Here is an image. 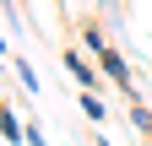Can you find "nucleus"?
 Returning <instances> with one entry per match:
<instances>
[{
    "label": "nucleus",
    "mask_w": 152,
    "mask_h": 146,
    "mask_svg": "<svg viewBox=\"0 0 152 146\" xmlns=\"http://www.w3.org/2000/svg\"><path fill=\"white\" fill-rule=\"evenodd\" d=\"M0 6H6V22H11L16 33H22V16H16V0H0Z\"/></svg>",
    "instance_id": "8"
},
{
    "label": "nucleus",
    "mask_w": 152,
    "mask_h": 146,
    "mask_svg": "<svg viewBox=\"0 0 152 146\" xmlns=\"http://www.w3.org/2000/svg\"><path fill=\"white\" fill-rule=\"evenodd\" d=\"M60 60H65V70L76 76V87H82V92H98V70L87 65V54H76V49H65Z\"/></svg>",
    "instance_id": "2"
},
{
    "label": "nucleus",
    "mask_w": 152,
    "mask_h": 146,
    "mask_svg": "<svg viewBox=\"0 0 152 146\" xmlns=\"http://www.w3.org/2000/svg\"><path fill=\"white\" fill-rule=\"evenodd\" d=\"M92 146H114V141H92Z\"/></svg>",
    "instance_id": "10"
},
{
    "label": "nucleus",
    "mask_w": 152,
    "mask_h": 146,
    "mask_svg": "<svg viewBox=\"0 0 152 146\" xmlns=\"http://www.w3.org/2000/svg\"><path fill=\"white\" fill-rule=\"evenodd\" d=\"M27 146H49V141H44V130H38L33 119H27Z\"/></svg>",
    "instance_id": "9"
},
{
    "label": "nucleus",
    "mask_w": 152,
    "mask_h": 146,
    "mask_svg": "<svg viewBox=\"0 0 152 146\" xmlns=\"http://www.w3.org/2000/svg\"><path fill=\"white\" fill-rule=\"evenodd\" d=\"M130 124H136V130H141V135H152V108H147L141 98H136V103H130Z\"/></svg>",
    "instance_id": "6"
},
{
    "label": "nucleus",
    "mask_w": 152,
    "mask_h": 146,
    "mask_svg": "<svg viewBox=\"0 0 152 146\" xmlns=\"http://www.w3.org/2000/svg\"><path fill=\"white\" fill-rule=\"evenodd\" d=\"M98 70H103L114 87H125V92L136 98V76H130V60H125L120 49H103V54H98Z\"/></svg>",
    "instance_id": "1"
},
{
    "label": "nucleus",
    "mask_w": 152,
    "mask_h": 146,
    "mask_svg": "<svg viewBox=\"0 0 152 146\" xmlns=\"http://www.w3.org/2000/svg\"><path fill=\"white\" fill-rule=\"evenodd\" d=\"M0 135H6V146H27V124L11 114V103H0Z\"/></svg>",
    "instance_id": "3"
},
{
    "label": "nucleus",
    "mask_w": 152,
    "mask_h": 146,
    "mask_svg": "<svg viewBox=\"0 0 152 146\" xmlns=\"http://www.w3.org/2000/svg\"><path fill=\"white\" fill-rule=\"evenodd\" d=\"M76 103H82V114H87L92 124H98V119L109 114V108H103V98H98V92H82V98H76Z\"/></svg>",
    "instance_id": "5"
},
{
    "label": "nucleus",
    "mask_w": 152,
    "mask_h": 146,
    "mask_svg": "<svg viewBox=\"0 0 152 146\" xmlns=\"http://www.w3.org/2000/svg\"><path fill=\"white\" fill-rule=\"evenodd\" d=\"M11 70H16V81H22L27 92H38V70H33L27 60H11Z\"/></svg>",
    "instance_id": "7"
},
{
    "label": "nucleus",
    "mask_w": 152,
    "mask_h": 146,
    "mask_svg": "<svg viewBox=\"0 0 152 146\" xmlns=\"http://www.w3.org/2000/svg\"><path fill=\"white\" fill-rule=\"evenodd\" d=\"M82 43H87L92 54H103V49H109V33H103V22H87V27H82Z\"/></svg>",
    "instance_id": "4"
}]
</instances>
